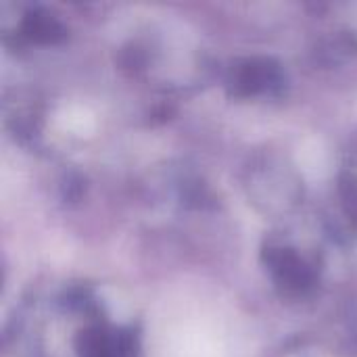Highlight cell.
Segmentation results:
<instances>
[{"mask_svg": "<svg viewBox=\"0 0 357 357\" xmlns=\"http://www.w3.org/2000/svg\"><path fill=\"white\" fill-rule=\"evenodd\" d=\"M245 188L253 205L268 215L289 213L301 199V180L297 172L276 155H261L251 161L245 176Z\"/></svg>", "mask_w": 357, "mask_h": 357, "instance_id": "1", "label": "cell"}, {"mask_svg": "<svg viewBox=\"0 0 357 357\" xmlns=\"http://www.w3.org/2000/svg\"><path fill=\"white\" fill-rule=\"evenodd\" d=\"M261 261L276 289L287 297H303L318 284V261L295 245L268 241L261 249Z\"/></svg>", "mask_w": 357, "mask_h": 357, "instance_id": "2", "label": "cell"}, {"mask_svg": "<svg viewBox=\"0 0 357 357\" xmlns=\"http://www.w3.org/2000/svg\"><path fill=\"white\" fill-rule=\"evenodd\" d=\"M224 86L232 98L278 96L284 92L287 73L272 56H243L226 69Z\"/></svg>", "mask_w": 357, "mask_h": 357, "instance_id": "3", "label": "cell"}, {"mask_svg": "<svg viewBox=\"0 0 357 357\" xmlns=\"http://www.w3.org/2000/svg\"><path fill=\"white\" fill-rule=\"evenodd\" d=\"M138 349L132 328H111L102 320H92L73 337L75 357H134Z\"/></svg>", "mask_w": 357, "mask_h": 357, "instance_id": "4", "label": "cell"}, {"mask_svg": "<svg viewBox=\"0 0 357 357\" xmlns=\"http://www.w3.org/2000/svg\"><path fill=\"white\" fill-rule=\"evenodd\" d=\"M19 36L27 42L54 46L67 38V25L44 6H29L19 21Z\"/></svg>", "mask_w": 357, "mask_h": 357, "instance_id": "5", "label": "cell"}, {"mask_svg": "<svg viewBox=\"0 0 357 357\" xmlns=\"http://www.w3.org/2000/svg\"><path fill=\"white\" fill-rule=\"evenodd\" d=\"M8 121H10L15 136L21 142H31L38 136L40 126H42L40 102L31 94L23 96V92H19L17 100L13 102V109L8 113Z\"/></svg>", "mask_w": 357, "mask_h": 357, "instance_id": "6", "label": "cell"}, {"mask_svg": "<svg viewBox=\"0 0 357 357\" xmlns=\"http://www.w3.org/2000/svg\"><path fill=\"white\" fill-rule=\"evenodd\" d=\"M337 192L343 207L345 218L357 228V174L356 172H341L337 180Z\"/></svg>", "mask_w": 357, "mask_h": 357, "instance_id": "7", "label": "cell"}, {"mask_svg": "<svg viewBox=\"0 0 357 357\" xmlns=\"http://www.w3.org/2000/svg\"><path fill=\"white\" fill-rule=\"evenodd\" d=\"M82 190H84L82 178H77V176L67 178V182H65V197H67V199H77V197L82 195Z\"/></svg>", "mask_w": 357, "mask_h": 357, "instance_id": "8", "label": "cell"}]
</instances>
